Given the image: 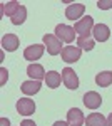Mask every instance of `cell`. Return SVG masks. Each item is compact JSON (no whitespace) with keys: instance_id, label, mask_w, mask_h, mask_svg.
<instances>
[{"instance_id":"cell-1","label":"cell","mask_w":112,"mask_h":126,"mask_svg":"<svg viewBox=\"0 0 112 126\" xmlns=\"http://www.w3.org/2000/svg\"><path fill=\"white\" fill-rule=\"evenodd\" d=\"M55 37L60 42H67V44H72L75 39V29L65 24H59L55 27Z\"/></svg>"},{"instance_id":"cell-2","label":"cell","mask_w":112,"mask_h":126,"mask_svg":"<svg viewBox=\"0 0 112 126\" xmlns=\"http://www.w3.org/2000/svg\"><path fill=\"white\" fill-rule=\"evenodd\" d=\"M75 32L80 35V37H89L90 35V32L94 29V19L90 15H87V17H82L80 20H77L74 25Z\"/></svg>"},{"instance_id":"cell-3","label":"cell","mask_w":112,"mask_h":126,"mask_svg":"<svg viewBox=\"0 0 112 126\" xmlns=\"http://www.w3.org/2000/svg\"><path fill=\"white\" fill-rule=\"evenodd\" d=\"M44 44H45L47 47V52L50 54V56H59V54H62V42L55 37V34H47L44 35Z\"/></svg>"},{"instance_id":"cell-4","label":"cell","mask_w":112,"mask_h":126,"mask_svg":"<svg viewBox=\"0 0 112 126\" xmlns=\"http://www.w3.org/2000/svg\"><path fill=\"white\" fill-rule=\"evenodd\" d=\"M80 54H82V49L80 47H75V46H65V47L62 49V61L64 62H69V64H72V62H77L79 59H80Z\"/></svg>"},{"instance_id":"cell-5","label":"cell","mask_w":112,"mask_h":126,"mask_svg":"<svg viewBox=\"0 0 112 126\" xmlns=\"http://www.w3.org/2000/svg\"><path fill=\"white\" fill-rule=\"evenodd\" d=\"M17 111H19L22 116H30L35 113V103L34 99H28V97H20L17 101Z\"/></svg>"},{"instance_id":"cell-6","label":"cell","mask_w":112,"mask_h":126,"mask_svg":"<svg viewBox=\"0 0 112 126\" xmlns=\"http://www.w3.org/2000/svg\"><path fill=\"white\" fill-rule=\"evenodd\" d=\"M62 82L69 89H77L79 87V78H77V74L74 72V69L65 67L62 71Z\"/></svg>"},{"instance_id":"cell-7","label":"cell","mask_w":112,"mask_h":126,"mask_svg":"<svg viewBox=\"0 0 112 126\" xmlns=\"http://www.w3.org/2000/svg\"><path fill=\"white\" fill-rule=\"evenodd\" d=\"M44 50H45V47L40 46V44L28 46V47H25V50H24V57L27 59V61H30V62H34V61H37V59L42 57Z\"/></svg>"},{"instance_id":"cell-8","label":"cell","mask_w":112,"mask_h":126,"mask_svg":"<svg viewBox=\"0 0 112 126\" xmlns=\"http://www.w3.org/2000/svg\"><path fill=\"white\" fill-rule=\"evenodd\" d=\"M67 123H69V126H82L85 123L84 113L79 108L69 109V113H67Z\"/></svg>"},{"instance_id":"cell-9","label":"cell","mask_w":112,"mask_h":126,"mask_svg":"<svg viewBox=\"0 0 112 126\" xmlns=\"http://www.w3.org/2000/svg\"><path fill=\"white\" fill-rule=\"evenodd\" d=\"M92 35H94V40L105 42V40H109V37H111V29L105 24H95L94 29H92Z\"/></svg>"},{"instance_id":"cell-10","label":"cell","mask_w":112,"mask_h":126,"mask_svg":"<svg viewBox=\"0 0 112 126\" xmlns=\"http://www.w3.org/2000/svg\"><path fill=\"white\" fill-rule=\"evenodd\" d=\"M84 104L89 109H97V108L102 104V97H100L99 93H95V91H89V93L84 94Z\"/></svg>"},{"instance_id":"cell-11","label":"cell","mask_w":112,"mask_h":126,"mask_svg":"<svg viewBox=\"0 0 112 126\" xmlns=\"http://www.w3.org/2000/svg\"><path fill=\"white\" fill-rule=\"evenodd\" d=\"M84 12H85L84 3H70L65 9V17L69 20H75V19H80L84 15Z\"/></svg>"},{"instance_id":"cell-12","label":"cell","mask_w":112,"mask_h":126,"mask_svg":"<svg viewBox=\"0 0 112 126\" xmlns=\"http://www.w3.org/2000/svg\"><path fill=\"white\" fill-rule=\"evenodd\" d=\"M2 49L7 52H13L19 49V37L15 34H5L2 37Z\"/></svg>"},{"instance_id":"cell-13","label":"cell","mask_w":112,"mask_h":126,"mask_svg":"<svg viewBox=\"0 0 112 126\" xmlns=\"http://www.w3.org/2000/svg\"><path fill=\"white\" fill-rule=\"evenodd\" d=\"M27 74L30 76V79H34V81H42V79H45V76H47L44 67H42L40 64H35V62H32L27 67Z\"/></svg>"},{"instance_id":"cell-14","label":"cell","mask_w":112,"mask_h":126,"mask_svg":"<svg viewBox=\"0 0 112 126\" xmlns=\"http://www.w3.org/2000/svg\"><path fill=\"white\" fill-rule=\"evenodd\" d=\"M40 87H42V82L40 81H25V82H22V93L24 94H27V96H32V94H37L38 91H40Z\"/></svg>"},{"instance_id":"cell-15","label":"cell","mask_w":112,"mask_h":126,"mask_svg":"<svg viewBox=\"0 0 112 126\" xmlns=\"http://www.w3.org/2000/svg\"><path fill=\"white\" fill-rule=\"evenodd\" d=\"M87 126H107V119L102 116V113H90L85 119Z\"/></svg>"},{"instance_id":"cell-16","label":"cell","mask_w":112,"mask_h":126,"mask_svg":"<svg viewBox=\"0 0 112 126\" xmlns=\"http://www.w3.org/2000/svg\"><path fill=\"white\" fill-rule=\"evenodd\" d=\"M95 84L100 87H107L112 84V71H104L95 76Z\"/></svg>"},{"instance_id":"cell-17","label":"cell","mask_w":112,"mask_h":126,"mask_svg":"<svg viewBox=\"0 0 112 126\" xmlns=\"http://www.w3.org/2000/svg\"><path fill=\"white\" fill-rule=\"evenodd\" d=\"M60 81H62V76L59 74V72H55V71H50V72H47L45 76V84L50 89H55V87L60 86Z\"/></svg>"},{"instance_id":"cell-18","label":"cell","mask_w":112,"mask_h":126,"mask_svg":"<svg viewBox=\"0 0 112 126\" xmlns=\"http://www.w3.org/2000/svg\"><path fill=\"white\" fill-rule=\"evenodd\" d=\"M22 7L19 2H15V0H12V2H7V3H2V9H3V14L5 15H9V17H13L19 9Z\"/></svg>"},{"instance_id":"cell-19","label":"cell","mask_w":112,"mask_h":126,"mask_svg":"<svg viewBox=\"0 0 112 126\" xmlns=\"http://www.w3.org/2000/svg\"><path fill=\"white\" fill-rule=\"evenodd\" d=\"M77 46H79L80 49H84V50H92L94 46H95V40L90 39V35H89V37H80V35H79Z\"/></svg>"},{"instance_id":"cell-20","label":"cell","mask_w":112,"mask_h":126,"mask_svg":"<svg viewBox=\"0 0 112 126\" xmlns=\"http://www.w3.org/2000/svg\"><path fill=\"white\" fill-rule=\"evenodd\" d=\"M25 19H27V9L22 5L19 9V12L12 17V24H13V25H22V24L25 22Z\"/></svg>"},{"instance_id":"cell-21","label":"cell","mask_w":112,"mask_h":126,"mask_svg":"<svg viewBox=\"0 0 112 126\" xmlns=\"http://www.w3.org/2000/svg\"><path fill=\"white\" fill-rule=\"evenodd\" d=\"M97 7L100 10H109V9H112V0H99Z\"/></svg>"},{"instance_id":"cell-22","label":"cell","mask_w":112,"mask_h":126,"mask_svg":"<svg viewBox=\"0 0 112 126\" xmlns=\"http://www.w3.org/2000/svg\"><path fill=\"white\" fill-rule=\"evenodd\" d=\"M0 76H2V79H0V86H3L5 84V81H7V78H9V71L5 67L0 69Z\"/></svg>"},{"instance_id":"cell-23","label":"cell","mask_w":112,"mask_h":126,"mask_svg":"<svg viewBox=\"0 0 112 126\" xmlns=\"http://www.w3.org/2000/svg\"><path fill=\"white\" fill-rule=\"evenodd\" d=\"M20 126H37V125H35L32 119H24V121L20 123Z\"/></svg>"},{"instance_id":"cell-24","label":"cell","mask_w":112,"mask_h":126,"mask_svg":"<svg viewBox=\"0 0 112 126\" xmlns=\"http://www.w3.org/2000/svg\"><path fill=\"white\" fill-rule=\"evenodd\" d=\"M0 126H10V121L7 118H0Z\"/></svg>"},{"instance_id":"cell-25","label":"cell","mask_w":112,"mask_h":126,"mask_svg":"<svg viewBox=\"0 0 112 126\" xmlns=\"http://www.w3.org/2000/svg\"><path fill=\"white\" fill-rule=\"evenodd\" d=\"M54 126H69V123H65V121H55Z\"/></svg>"},{"instance_id":"cell-26","label":"cell","mask_w":112,"mask_h":126,"mask_svg":"<svg viewBox=\"0 0 112 126\" xmlns=\"http://www.w3.org/2000/svg\"><path fill=\"white\" fill-rule=\"evenodd\" d=\"M107 126H112V113L109 114V118H107Z\"/></svg>"}]
</instances>
